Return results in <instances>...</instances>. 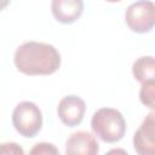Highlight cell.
<instances>
[{"instance_id": "1", "label": "cell", "mask_w": 155, "mask_h": 155, "mask_svg": "<svg viewBox=\"0 0 155 155\" xmlns=\"http://www.w3.org/2000/svg\"><path fill=\"white\" fill-rule=\"evenodd\" d=\"M13 62L16 68L25 75H50L61 67V54L50 44L28 41L18 46Z\"/></svg>"}, {"instance_id": "2", "label": "cell", "mask_w": 155, "mask_h": 155, "mask_svg": "<svg viewBox=\"0 0 155 155\" xmlns=\"http://www.w3.org/2000/svg\"><path fill=\"white\" fill-rule=\"evenodd\" d=\"M91 128L105 143H116L125 136L126 121L124 115L114 108H101L92 115Z\"/></svg>"}, {"instance_id": "3", "label": "cell", "mask_w": 155, "mask_h": 155, "mask_svg": "<svg viewBox=\"0 0 155 155\" xmlns=\"http://www.w3.org/2000/svg\"><path fill=\"white\" fill-rule=\"evenodd\" d=\"M12 124L21 136L33 138L40 132L42 126L41 110L33 102H21L12 111Z\"/></svg>"}, {"instance_id": "4", "label": "cell", "mask_w": 155, "mask_h": 155, "mask_svg": "<svg viewBox=\"0 0 155 155\" xmlns=\"http://www.w3.org/2000/svg\"><path fill=\"white\" fill-rule=\"evenodd\" d=\"M125 21L132 31L139 34L150 31L155 23L154 2L149 0H139L131 4L126 10Z\"/></svg>"}, {"instance_id": "5", "label": "cell", "mask_w": 155, "mask_h": 155, "mask_svg": "<svg viewBox=\"0 0 155 155\" xmlns=\"http://www.w3.org/2000/svg\"><path fill=\"white\" fill-rule=\"evenodd\" d=\"M85 111H86L85 101L75 94L63 97L57 107V114L59 120L69 127L78 126L82 121Z\"/></svg>"}, {"instance_id": "6", "label": "cell", "mask_w": 155, "mask_h": 155, "mask_svg": "<svg viewBox=\"0 0 155 155\" xmlns=\"http://www.w3.org/2000/svg\"><path fill=\"white\" fill-rule=\"evenodd\" d=\"M134 150L140 155L155 154V113L150 111L133 136Z\"/></svg>"}, {"instance_id": "7", "label": "cell", "mask_w": 155, "mask_h": 155, "mask_svg": "<svg viewBox=\"0 0 155 155\" xmlns=\"http://www.w3.org/2000/svg\"><path fill=\"white\" fill-rule=\"evenodd\" d=\"M99 151V144L96 137L86 131L73 133L65 142V154L68 155H96Z\"/></svg>"}, {"instance_id": "8", "label": "cell", "mask_w": 155, "mask_h": 155, "mask_svg": "<svg viewBox=\"0 0 155 155\" xmlns=\"http://www.w3.org/2000/svg\"><path fill=\"white\" fill-rule=\"evenodd\" d=\"M51 11L56 21L63 24L74 23L84 11L82 0H52Z\"/></svg>"}, {"instance_id": "9", "label": "cell", "mask_w": 155, "mask_h": 155, "mask_svg": "<svg viewBox=\"0 0 155 155\" xmlns=\"http://www.w3.org/2000/svg\"><path fill=\"white\" fill-rule=\"evenodd\" d=\"M132 73L140 84L147 81H155V61L151 56L138 58L132 65Z\"/></svg>"}, {"instance_id": "10", "label": "cell", "mask_w": 155, "mask_h": 155, "mask_svg": "<svg viewBox=\"0 0 155 155\" xmlns=\"http://www.w3.org/2000/svg\"><path fill=\"white\" fill-rule=\"evenodd\" d=\"M139 98L140 102L149 109L155 108V81H147L142 84Z\"/></svg>"}, {"instance_id": "11", "label": "cell", "mask_w": 155, "mask_h": 155, "mask_svg": "<svg viewBox=\"0 0 155 155\" xmlns=\"http://www.w3.org/2000/svg\"><path fill=\"white\" fill-rule=\"evenodd\" d=\"M30 154H59V151L51 143H38L30 150Z\"/></svg>"}, {"instance_id": "12", "label": "cell", "mask_w": 155, "mask_h": 155, "mask_svg": "<svg viewBox=\"0 0 155 155\" xmlns=\"http://www.w3.org/2000/svg\"><path fill=\"white\" fill-rule=\"evenodd\" d=\"M0 154H5V155H8V154L17 155V154H19V155H23L24 151L16 143H1L0 144Z\"/></svg>"}, {"instance_id": "13", "label": "cell", "mask_w": 155, "mask_h": 155, "mask_svg": "<svg viewBox=\"0 0 155 155\" xmlns=\"http://www.w3.org/2000/svg\"><path fill=\"white\" fill-rule=\"evenodd\" d=\"M11 0H0V11H2L5 7H7V5L10 4Z\"/></svg>"}, {"instance_id": "14", "label": "cell", "mask_w": 155, "mask_h": 155, "mask_svg": "<svg viewBox=\"0 0 155 155\" xmlns=\"http://www.w3.org/2000/svg\"><path fill=\"white\" fill-rule=\"evenodd\" d=\"M104 1H108V2H119L121 0H104Z\"/></svg>"}]
</instances>
